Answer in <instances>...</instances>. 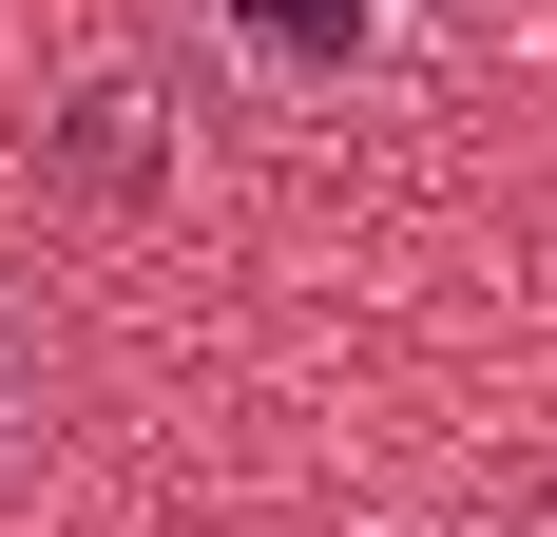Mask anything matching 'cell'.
Listing matches in <instances>:
<instances>
[{
    "instance_id": "1",
    "label": "cell",
    "mask_w": 557,
    "mask_h": 537,
    "mask_svg": "<svg viewBox=\"0 0 557 537\" xmlns=\"http://www.w3.org/2000/svg\"><path fill=\"white\" fill-rule=\"evenodd\" d=\"M212 39L250 97H366L404 58V0H212Z\"/></svg>"
}]
</instances>
